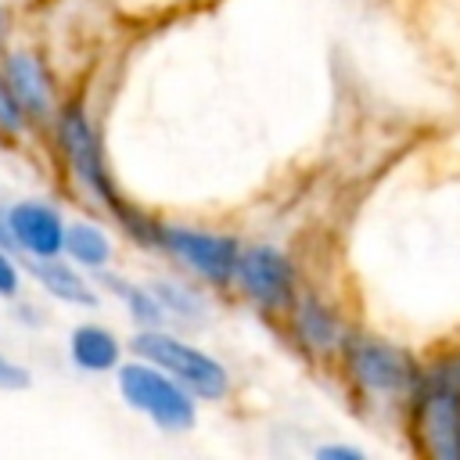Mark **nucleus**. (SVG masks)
Returning <instances> with one entry per match:
<instances>
[{
	"label": "nucleus",
	"mask_w": 460,
	"mask_h": 460,
	"mask_svg": "<svg viewBox=\"0 0 460 460\" xmlns=\"http://www.w3.org/2000/svg\"><path fill=\"white\" fill-rule=\"evenodd\" d=\"M115 377H119V392L129 402V410L144 413L162 431H190L198 424V395L183 381L165 374L158 363L151 359L122 363Z\"/></svg>",
	"instance_id": "obj_2"
},
{
	"label": "nucleus",
	"mask_w": 460,
	"mask_h": 460,
	"mask_svg": "<svg viewBox=\"0 0 460 460\" xmlns=\"http://www.w3.org/2000/svg\"><path fill=\"white\" fill-rule=\"evenodd\" d=\"M133 352H137L140 359L158 363L165 374H172L176 381H183V385H187L198 399H205V402L223 399L226 388H230V374H226V367H223L216 356H208L205 349L187 345L183 338L165 334V331H158V327L137 331V334H133Z\"/></svg>",
	"instance_id": "obj_4"
},
{
	"label": "nucleus",
	"mask_w": 460,
	"mask_h": 460,
	"mask_svg": "<svg viewBox=\"0 0 460 460\" xmlns=\"http://www.w3.org/2000/svg\"><path fill=\"white\" fill-rule=\"evenodd\" d=\"M29 370L18 363V359H11V356H4L0 352V388L4 392H18V388H29Z\"/></svg>",
	"instance_id": "obj_18"
},
{
	"label": "nucleus",
	"mask_w": 460,
	"mask_h": 460,
	"mask_svg": "<svg viewBox=\"0 0 460 460\" xmlns=\"http://www.w3.org/2000/svg\"><path fill=\"white\" fill-rule=\"evenodd\" d=\"M0 40H4V11H0Z\"/></svg>",
	"instance_id": "obj_21"
},
{
	"label": "nucleus",
	"mask_w": 460,
	"mask_h": 460,
	"mask_svg": "<svg viewBox=\"0 0 460 460\" xmlns=\"http://www.w3.org/2000/svg\"><path fill=\"white\" fill-rule=\"evenodd\" d=\"M108 284H111V291L126 302V309H129V316L137 320V323H144V327H158L162 320H165V309H162V302H158V295L151 291V288H144V284H133V280H126V277H104Z\"/></svg>",
	"instance_id": "obj_13"
},
{
	"label": "nucleus",
	"mask_w": 460,
	"mask_h": 460,
	"mask_svg": "<svg viewBox=\"0 0 460 460\" xmlns=\"http://www.w3.org/2000/svg\"><path fill=\"white\" fill-rule=\"evenodd\" d=\"M18 291H22V270L11 259V252L0 248V298H18Z\"/></svg>",
	"instance_id": "obj_17"
},
{
	"label": "nucleus",
	"mask_w": 460,
	"mask_h": 460,
	"mask_svg": "<svg viewBox=\"0 0 460 460\" xmlns=\"http://www.w3.org/2000/svg\"><path fill=\"white\" fill-rule=\"evenodd\" d=\"M32 277L40 280V288L47 295H54L65 305H79V309H93L97 305V291L93 284L83 277V270L72 259H32Z\"/></svg>",
	"instance_id": "obj_10"
},
{
	"label": "nucleus",
	"mask_w": 460,
	"mask_h": 460,
	"mask_svg": "<svg viewBox=\"0 0 460 460\" xmlns=\"http://www.w3.org/2000/svg\"><path fill=\"white\" fill-rule=\"evenodd\" d=\"M65 255L79 270H108L111 262V237L93 223H68L65 230Z\"/></svg>",
	"instance_id": "obj_12"
},
{
	"label": "nucleus",
	"mask_w": 460,
	"mask_h": 460,
	"mask_svg": "<svg viewBox=\"0 0 460 460\" xmlns=\"http://www.w3.org/2000/svg\"><path fill=\"white\" fill-rule=\"evenodd\" d=\"M151 291L158 295L162 309L172 313V316H190V313H201V295H194L190 288L183 284H169V280H158L151 284Z\"/></svg>",
	"instance_id": "obj_15"
},
{
	"label": "nucleus",
	"mask_w": 460,
	"mask_h": 460,
	"mask_svg": "<svg viewBox=\"0 0 460 460\" xmlns=\"http://www.w3.org/2000/svg\"><path fill=\"white\" fill-rule=\"evenodd\" d=\"M0 248L14 252V241H11V226H7V212L0 208Z\"/></svg>",
	"instance_id": "obj_20"
},
{
	"label": "nucleus",
	"mask_w": 460,
	"mask_h": 460,
	"mask_svg": "<svg viewBox=\"0 0 460 460\" xmlns=\"http://www.w3.org/2000/svg\"><path fill=\"white\" fill-rule=\"evenodd\" d=\"M68 356L83 374H108L119 370L122 345L119 338L101 323H79L68 338Z\"/></svg>",
	"instance_id": "obj_11"
},
{
	"label": "nucleus",
	"mask_w": 460,
	"mask_h": 460,
	"mask_svg": "<svg viewBox=\"0 0 460 460\" xmlns=\"http://www.w3.org/2000/svg\"><path fill=\"white\" fill-rule=\"evenodd\" d=\"M316 456H323V460H363V449H356V446H320Z\"/></svg>",
	"instance_id": "obj_19"
},
{
	"label": "nucleus",
	"mask_w": 460,
	"mask_h": 460,
	"mask_svg": "<svg viewBox=\"0 0 460 460\" xmlns=\"http://www.w3.org/2000/svg\"><path fill=\"white\" fill-rule=\"evenodd\" d=\"M295 327H298V338L309 345V349H331L338 341V323L334 316L316 302V298H302L298 313H295Z\"/></svg>",
	"instance_id": "obj_14"
},
{
	"label": "nucleus",
	"mask_w": 460,
	"mask_h": 460,
	"mask_svg": "<svg viewBox=\"0 0 460 460\" xmlns=\"http://www.w3.org/2000/svg\"><path fill=\"white\" fill-rule=\"evenodd\" d=\"M417 431L435 460H460V359L417 374Z\"/></svg>",
	"instance_id": "obj_3"
},
{
	"label": "nucleus",
	"mask_w": 460,
	"mask_h": 460,
	"mask_svg": "<svg viewBox=\"0 0 460 460\" xmlns=\"http://www.w3.org/2000/svg\"><path fill=\"white\" fill-rule=\"evenodd\" d=\"M58 140H61V151H65V158H68L75 180L119 219V226H122L137 244L158 248V230H162V226H158L151 216H144L140 208H133V205L119 194L115 180H111V172H108L101 140H97V133H93V126H90V119H86V108H83L79 101L61 104V111H58Z\"/></svg>",
	"instance_id": "obj_1"
},
{
	"label": "nucleus",
	"mask_w": 460,
	"mask_h": 460,
	"mask_svg": "<svg viewBox=\"0 0 460 460\" xmlns=\"http://www.w3.org/2000/svg\"><path fill=\"white\" fill-rule=\"evenodd\" d=\"M158 248H165L172 259H180L190 273H198L208 284H226L234 280L241 244L226 234H208L194 226H162L158 230Z\"/></svg>",
	"instance_id": "obj_5"
},
{
	"label": "nucleus",
	"mask_w": 460,
	"mask_h": 460,
	"mask_svg": "<svg viewBox=\"0 0 460 460\" xmlns=\"http://www.w3.org/2000/svg\"><path fill=\"white\" fill-rule=\"evenodd\" d=\"M25 111H22V104H18V97H14V90H11V83L4 79V72H0V133H7V137H18L22 129H25Z\"/></svg>",
	"instance_id": "obj_16"
},
{
	"label": "nucleus",
	"mask_w": 460,
	"mask_h": 460,
	"mask_svg": "<svg viewBox=\"0 0 460 460\" xmlns=\"http://www.w3.org/2000/svg\"><path fill=\"white\" fill-rule=\"evenodd\" d=\"M4 79L11 83V90H14V97H18L22 111H25V119H47L50 115L54 90H50V75L40 65L36 54H25V50L11 54L4 61Z\"/></svg>",
	"instance_id": "obj_9"
},
{
	"label": "nucleus",
	"mask_w": 460,
	"mask_h": 460,
	"mask_svg": "<svg viewBox=\"0 0 460 460\" xmlns=\"http://www.w3.org/2000/svg\"><path fill=\"white\" fill-rule=\"evenodd\" d=\"M7 226L14 252L29 259H54L65 255V216L47 201H14L7 208Z\"/></svg>",
	"instance_id": "obj_8"
},
{
	"label": "nucleus",
	"mask_w": 460,
	"mask_h": 460,
	"mask_svg": "<svg viewBox=\"0 0 460 460\" xmlns=\"http://www.w3.org/2000/svg\"><path fill=\"white\" fill-rule=\"evenodd\" d=\"M345 363L352 370V377L370 388V392H402L410 385H417V367L413 359L377 338H352L345 345Z\"/></svg>",
	"instance_id": "obj_7"
},
{
	"label": "nucleus",
	"mask_w": 460,
	"mask_h": 460,
	"mask_svg": "<svg viewBox=\"0 0 460 460\" xmlns=\"http://www.w3.org/2000/svg\"><path fill=\"white\" fill-rule=\"evenodd\" d=\"M234 280L241 284V291L262 305V309H280L291 302L295 295V266L291 259L273 248V244H255V248H241L237 255V270Z\"/></svg>",
	"instance_id": "obj_6"
}]
</instances>
